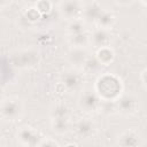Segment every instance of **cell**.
<instances>
[{
    "mask_svg": "<svg viewBox=\"0 0 147 147\" xmlns=\"http://www.w3.org/2000/svg\"><path fill=\"white\" fill-rule=\"evenodd\" d=\"M93 88L103 102H116L124 93L123 80L119 76L110 72L98 75Z\"/></svg>",
    "mask_w": 147,
    "mask_h": 147,
    "instance_id": "6da1fadb",
    "label": "cell"
},
{
    "mask_svg": "<svg viewBox=\"0 0 147 147\" xmlns=\"http://www.w3.org/2000/svg\"><path fill=\"white\" fill-rule=\"evenodd\" d=\"M49 118L53 132H55L59 136L65 134L72 127L71 113L68 106L62 102H57L52 106L49 111Z\"/></svg>",
    "mask_w": 147,
    "mask_h": 147,
    "instance_id": "7a4b0ae2",
    "label": "cell"
},
{
    "mask_svg": "<svg viewBox=\"0 0 147 147\" xmlns=\"http://www.w3.org/2000/svg\"><path fill=\"white\" fill-rule=\"evenodd\" d=\"M40 53L37 48L29 47L24 49H17L9 55L10 65L15 69H30L39 63Z\"/></svg>",
    "mask_w": 147,
    "mask_h": 147,
    "instance_id": "3957f363",
    "label": "cell"
},
{
    "mask_svg": "<svg viewBox=\"0 0 147 147\" xmlns=\"http://www.w3.org/2000/svg\"><path fill=\"white\" fill-rule=\"evenodd\" d=\"M24 113L23 101L17 96H6L1 100L0 114L1 118L7 122L18 121Z\"/></svg>",
    "mask_w": 147,
    "mask_h": 147,
    "instance_id": "277c9868",
    "label": "cell"
},
{
    "mask_svg": "<svg viewBox=\"0 0 147 147\" xmlns=\"http://www.w3.org/2000/svg\"><path fill=\"white\" fill-rule=\"evenodd\" d=\"M102 100L99 98L94 88H85L82 90L79 95H78V107L82 111L86 114H94L98 113L101 109L102 106Z\"/></svg>",
    "mask_w": 147,
    "mask_h": 147,
    "instance_id": "5b68a950",
    "label": "cell"
},
{
    "mask_svg": "<svg viewBox=\"0 0 147 147\" xmlns=\"http://www.w3.org/2000/svg\"><path fill=\"white\" fill-rule=\"evenodd\" d=\"M60 84L67 93H74L83 90L84 78L80 70L71 68L64 70L60 76Z\"/></svg>",
    "mask_w": 147,
    "mask_h": 147,
    "instance_id": "8992f818",
    "label": "cell"
},
{
    "mask_svg": "<svg viewBox=\"0 0 147 147\" xmlns=\"http://www.w3.org/2000/svg\"><path fill=\"white\" fill-rule=\"evenodd\" d=\"M83 9L84 3L82 2V0H61L57 6L60 16L68 22L82 18Z\"/></svg>",
    "mask_w": 147,
    "mask_h": 147,
    "instance_id": "52a82bcc",
    "label": "cell"
},
{
    "mask_svg": "<svg viewBox=\"0 0 147 147\" xmlns=\"http://www.w3.org/2000/svg\"><path fill=\"white\" fill-rule=\"evenodd\" d=\"M15 138L18 145L21 146H39L40 140L42 139L39 131L30 125H22L17 129Z\"/></svg>",
    "mask_w": 147,
    "mask_h": 147,
    "instance_id": "ba28073f",
    "label": "cell"
},
{
    "mask_svg": "<svg viewBox=\"0 0 147 147\" xmlns=\"http://www.w3.org/2000/svg\"><path fill=\"white\" fill-rule=\"evenodd\" d=\"M72 130L79 139H91L96 132V124L91 118H79L72 123Z\"/></svg>",
    "mask_w": 147,
    "mask_h": 147,
    "instance_id": "9c48e42d",
    "label": "cell"
},
{
    "mask_svg": "<svg viewBox=\"0 0 147 147\" xmlns=\"http://www.w3.org/2000/svg\"><path fill=\"white\" fill-rule=\"evenodd\" d=\"M117 109L123 115H134L139 109V100L134 94L123 93L122 96L116 101Z\"/></svg>",
    "mask_w": 147,
    "mask_h": 147,
    "instance_id": "30bf717a",
    "label": "cell"
},
{
    "mask_svg": "<svg viewBox=\"0 0 147 147\" xmlns=\"http://www.w3.org/2000/svg\"><path fill=\"white\" fill-rule=\"evenodd\" d=\"M90 40H91V45L95 49H98L100 47H105V46H110V42H111V33H110V30H107V29H102V28H98L96 26L91 32Z\"/></svg>",
    "mask_w": 147,
    "mask_h": 147,
    "instance_id": "8fae6325",
    "label": "cell"
},
{
    "mask_svg": "<svg viewBox=\"0 0 147 147\" xmlns=\"http://www.w3.org/2000/svg\"><path fill=\"white\" fill-rule=\"evenodd\" d=\"M102 11H103V7L101 6V3L98 2L96 0H92L88 3L84 5L82 18H83V21L85 23L95 24Z\"/></svg>",
    "mask_w": 147,
    "mask_h": 147,
    "instance_id": "7c38bea8",
    "label": "cell"
},
{
    "mask_svg": "<svg viewBox=\"0 0 147 147\" xmlns=\"http://www.w3.org/2000/svg\"><path fill=\"white\" fill-rule=\"evenodd\" d=\"M116 145H118V146H140V145H142V138L138 131H136L133 129H127L117 137Z\"/></svg>",
    "mask_w": 147,
    "mask_h": 147,
    "instance_id": "4fadbf2b",
    "label": "cell"
},
{
    "mask_svg": "<svg viewBox=\"0 0 147 147\" xmlns=\"http://www.w3.org/2000/svg\"><path fill=\"white\" fill-rule=\"evenodd\" d=\"M88 56H90V53H88L87 48L71 47V49L68 53V61L74 68L80 70Z\"/></svg>",
    "mask_w": 147,
    "mask_h": 147,
    "instance_id": "5bb4252c",
    "label": "cell"
},
{
    "mask_svg": "<svg viewBox=\"0 0 147 147\" xmlns=\"http://www.w3.org/2000/svg\"><path fill=\"white\" fill-rule=\"evenodd\" d=\"M40 16H41V14L38 11L36 6H31L30 8H28V10L23 11L22 15L18 17L20 25L23 28H31L32 25H34L38 22Z\"/></svg>",
    "mask_w": 147,
    "mask_h": 147,
    "instance_id": "9a60e30c",
    "label": "cell"
},
{
    "mask_svg": "<svg viewBox=\"0 0 147 147\" xmlns=\"http://www.w3.org/2000/svg\"><path fill=\"white\" fill-rule=\"evenodd\" d=\"M67 39L71 47L87 48V46L91 45L90 34L86 31L79 32V33H74V34H67Z\"/></svg>",
    "mask_w": 147,
    "mask_h": 147,
    "instance_id": "2e32d148",
    "label": "cell"
},
{
    "mask_svg": "<svg viewBox=\"0 0 147 147\" xmlns=\"http://www.w3.org/2000/svg\"><path fill=\"white\" fill-rule=\"evenodd\" d=\"M94 55L103 67L111 64L115 60V52L111 46H105L95 49Z\"/></svg>",
    "mask_w": 147,
    "mask_h": 147,
    "instance_id": "e0dca14e",
    "label": "cell"
},
{
    "mask_svg": "<svg viewBox=\"0 0 147 147\" xmlns=\"http://www.w3.org/2000/svg\"><path fill=\"white\" fill-rule=\"evenodd\" d=\"M102 64L99 62V60L95 57V55H90L87 60L85 61L84 65L82 67L80 71L87 75H100L102 70Z\"/></svg>",
    "mask_w": 147,
    "mask_h": 147,
    "instance_id": "ac0fdd59",
    "label": "cell"
},
{
    "mask_svg": "<svg viewBox=\"0 0 147 147\" xmlns=\"http://www.w3.org/2000/svg\"><path fill=\"white\" fill-rule=\"evenodd\" d=\"M115 23H116V16L114 15V13L103 9V11H102L101 15L99 16V18H98L95 25H96L98 28H102V29L110 30V29L114 26Z\"/></svg>",
    "mask_w": 147,
    "mask_h": 147,
    "instance_id": "d6986e66",
    "label": "cell"
},
{
    "mask_svg": "<svg viewBox=\"0 0 147 147\" xmlns=\"http://www.w3.org/2000/svg\"><path fill=\"white\" fill-rule=\"evenodd\" d=\"M85 31V22L83 18H77L68 22L67 25V34H74V33H79Z\"/></svg>",
    "mask_w": 147,
    "mask_h": 147,
    "instance_id": "ffe728a7",
    "label": "cell"
},
{
    "mask_svg": "<svg viewBox=\"0 0 147 147\" xmlns=\"http://www.w3.org/2000/svg\"><path fill=\"white\" fill-rule=\"evenodd\" d=\"M52 2L49 0H40L37 5H36V8L38 9V11L41 14V15H45V14H49L52 11Z\"/></svg>",
    "mask_w": 147,
    "mask_h": 147,
    "instance_id": "44dd1931",
    "label": "cell"
},
{
    "mask_svg": "<svg viewBox=\"0 0 147 147\" xmlns=\"http://www.w3.org/2000/svg\"><path fill=\"white\" fill-rule=\"evenodd\" d=\"M59 145H60V144H59L55 139L49 138V137H47V138L42 137V139H41L40 142H39V146H59Z\"/></svg>",
    "mask_w": 147,
    "mask_h": 147,
    "instance_id": "7402d4cb",
    "label": "cell"
},
{
    "mask_svg": "<svg viewBox=\"0 0 147 147\" xmlns=\"http://www.w3.org/2000/svg\"><path fill=\"white\" fill-rule=\"evenodd\" d=\"M140 82H141L142 86L147 90V68H145L140 74Z\"/></svg>",
    "mask_w": 147,
    "mask_h": 147,
    "instance_id": "603a6c76",
    "label": "cell"
},
{
    "mask_svg": "<svg viewBox=\"0 0 147 147\" xmlns=\"http://www.w3.org/2000/svg\"><path fill=\"white\" fill-rule=\"evenodd\" d=\"M117 5H121V6H130L134 2V0H114Z\"/></svg>",
    "mask_w": 147,
    "mask_h": 147,
    "instance_id": "cb8c5ba5",
    "label": "cell"
},
{
    "mask_svg": "<svg viewBox=\"0 0 147 147\" xmlns=\"http://www.w3.org/2000/svg\"><path fill=\"white\" fill-rule=\"evenodd\" d=\"M10 1L11 0H0V7H1V9L7 8L9 6V3H10Z\"/></svg>",
    "mask_w": 147,
    "mask_h": 147,
    "instance_id": "d4e9b609",
    "label": "cell"
},
{
    "mask_svg": "<svg viewBox=\"0 0 147 147\" xmlns=\"http://www.w3.org/2000/svg\"><path fill=\"white\" fill-rule=\"evenodd\" d=\"M39 1H40V0H24V2H26V3L30 5V6H36Z\"/></svg>",
    "mask_w": 147,
    "mask_h": 147,
    "instance_id": "484cf974",
    "label": "cell"
},
{
    "mask_svg": "<svg viewBox=\"0 0 147 147\" xmlns=\"http://www.w3.org/2000/svg\"><path fill=\"white\" fill-rule=\"evenodd\" d=\"M138 1H139V2H140V3H141L144 7H145V8L147 7V0H138Z\"/></svg>",
    "mask_w": 147,
    "mask_h": 147,
    "instance_id": "4316f807",
    "label": "cell"
}]
</instances>
